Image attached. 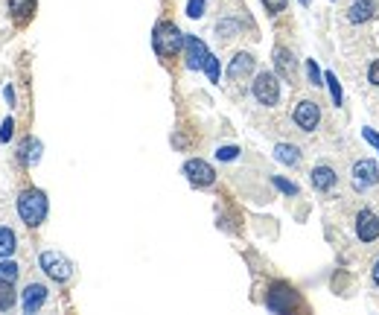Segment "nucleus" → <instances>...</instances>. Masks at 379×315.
<instances>
[{
  "mask_svg": "<svg viewBox=\"0 0 379 315\" xmlns=\"http://www.w3.org/2000/svg\"><path fill=\"white\" fill-rule=\"evenodd\" d=\"M152 47L161 58H172L184 50V33L172 21H157L152 29Z\"/></svg>",
  "mask_w": 379,
  "mask_h": 315,
  "instance_id": "f257e3e1",
  "label": "nucleus"
},
{
  "mask_svg": "<svg viewBox=\"0 0 379 315\" xmlns=\"http://www.w3.org/2000/svg\"><path fill=\"white\" fill-rule=\"evenodd\" d=\"M18 216H21V222L29 225V228H38L44 219H47V196L41 190H24L18 196Z\"/></svg>",
  "mask_w": 379,
  "mask_h": 315,
  "instance_id": "f03ea898",
  "label": "nucleus"
},
{
  "mask_svg": "<svg viewBox=\"0 0 379 315\" xmlns=\"http://www.w3.org/2000/svg\"><path fill=\"white\" fill-rule=\"evenodd\" d=\"M38 266L44 269V274L56 283H68L73 277V263L61 254V251H41Z\"/></svg>",
  "mask_w": 379,
  "mask_h": 315,
  "instance_id": "7ed1b4c3",
  "label": "nucleus"
},
{
  "mask_svg": "<svg viewBox=\"0 0 379 315\" xmlns=\"http://www.w3.org/2000/svg\"><path fill=\"white\" fill-rule=\"evenodd\" d=\"M292 123L298 125L303 135L318 132V125H321V105L315 103V100H298L295 108H292Z\"/></svg>",
  "mask_w": 379,
  "mask_h": 315,
  "instance_id": "20e7f679",
  "label": "nucleus"
},
{
  "mask_svg": "<svg viewBox=\"0 0 379 315\" xmlns=\"http://www.w3.org/2000/svg\"><path fill=\"white\" fill-rule=\"evenodd\" d=\"M251 93H254V100L266 108H274L280 103V82H277V73L271 71H263L257 73L254 85H251Z\"/></svg>",
  "mask_w": 379,
  "mask_h": 315,
  "instance_id": "39448f33",
  "label": "nucleus"
},
{
  "mask_svg": "<svg viewBox=\"0 0 379 315\" xmlns=\"http://www.w3.org/2000/svg\"><path fill=\"white\" fill-rule=\"evenodd\" d=\"M379 181V167L376 161H370V158H362V161L353 164V172H351V184L356 193H365L370 190V187Z\"/></svg>",
  "mask_w": 379,
  "mask_h": 315,
  "instance_id": "423d86ee",
  "label": "nucleus"
},
{
  "mask_svg": "<svg viewBox=\"0 0 379 315\" xmlns=\"http://www.w3.org/2000/svg\"><path fill=\"white\" fill-rule=\"evenodd\" d=\"M274 71L283 82H289V85L298 82V58L289 47H283V44L274 47Z\"/></svg>",
  "mask_w": 379,
  "mask_h": 315,
  "instance_id": "0eeeda50",
  "label": "nucleus"
},
{
  "mask_svg": "<svg viewBox=\"0 0 379 315\" xmlns=\"http://www.w3.org/2000/svg\"><path fill=\"white\" fill-rule=\"evenodd\" d=\"M184 175L193 187H210L216 181V170L207 161H202V158H190L184 164Z\"/></svg>",
  "mask_w": 379,
  "mask_h": 315,
  "instance_id": "6e6552de",
  "label": "nucleus"
},
{
  "mask_svg": "<svg viewBox=\"0 0 379 315\" xmlns=\"http://www.w3.org/2000/svg\"><path fill=\"white\" fill-rule=\"evenodd\" d=\"M356 237H359V242H376L379 239V216L373 213V210H368V207H362L359 213H356Z\"/></svg>",
  "mask_w": 379,
  "mask_h": 315,
  "instance_id": "1a4fd4ad",
  "label": "nucleus"
},
{
  "mask_svg": "<svg viewBox=\"0 0 379 315\" xmlns=\"http://www.w3.org/2000/svg\"><path fill=\"white\" fill-rule=\"evenodd\" d=\"M207 47L202 38L196 36H184V58H187V68L190 71H202L204 68V61H207Z\"/></svg>",
  "mask_w": 379,
  "mask_h": 315,
  "instance_id": "9d476101",
  "label": "nucleus"
},
{
  "mask_svg": "<svg viewBox=\"0 0 379 315\" xmlns=\"http://www.w3.org/2000/svg\"><path fill=\"white\" fill-rule=\"evenodd\" d=\"M376 12H379V0H351L344 18L351 24H365V21H373Z\"/></svg>",
  "mask_w": 379,
  "mask_h": 315,
  "instance_id": "9b49d317",
  "label": "nucleus"
},
{
  "mask_svg": "<svg viewBox=\"0 0 379 315\" xmlns=\"http://www.w3.org/2000/svg\"><path fill=\"white\" fill-rule=\"evenodd\" d=\"M309 181H312V187H315L318 193H330L333 187L338 184V170H336L333 164H318V167H312Z\"/></svg>",
  "mask_w": 379,
  "mask_h": 315,
  "instance_id": "f8f14e48",
  "label": "nucleus"
},
{
  "mask_svg": "<svg viewBox=\"0 0 379 315\" xmlns=\"http://www.w3.org/2000/svg\"><path fill=\"white\" fill-rule=\"evenodd\" d=\"M266 306L271 312H289L295 306V292L289 286H283V283H274L269 289V298H266Z\"/></svg>",
  "mask_w": 379,
  "mask_h": 315,
  "instance_id": "ddd939ff",
  "label": "nucleus"
},
{
  "mask_svg": "<svg viewBox=\"0 0 379 315\" xmlns=\"http://www.w3.org/2000/svg\"><path fill=\"white\" fill-rule=\"evenodd\" d=\"M257 68V58L251 56V53H237L231 58V65H228V79L231 82H239V79H248L251 73H254Z\"/></svg>",
  "mask_w": 379,
  "mask_h": 315,
  "instance_id": "4468645a",
  "label": "nucleus"
},
{
  "mask_svg": "<svg viewBox=\"0 0 379 315\" xmlns=\"http://www.w3.org/2000/svg\"><path fill=\"white\" fill-rule=\"evenodd\" d=\"M47 286L44 283H29V286L24 289V312L26 315H36L44 304H47Z\"/></svg>",
  "mask_w": 379,
  "mask_h": 315,
  "instance_id": "2eb2a0df",
  "label": "nucleus"
},
{
  "mask_svg": "<svg viewBox=\"0 0 379 315\" xmlns=\"http://www.w3.org/2000/svg\"><path fill=\"white\" fill-rule=\"evenodd\" d=\"M239 33H242V21L239 18H234V15L219 18V24H216V38L219 41H234Z\"/></svg>",
  "mask_w": 379,
  "mask_h": 315,
  "instance_id": "dca6fc26",
  "label": "nucleus"
},
{
  "mask_svg": "<svg viewBox=\"0 0 379 315\" xmlns=\"http://www.w3.org/2000/svg\"><path fill=\"white\" fill-rule=\"evenodd\" d=\"M18 161H21L24 167L38 164V161H41V140H38V138H26V140L21 143V149H18Z\"/></svg>",
  "mask_w": 379,
  "mask_h": 315,
  "instance_id": "f3484780",
  "label": "nucleus"
},
{
  "mask_svg": "<svg viewBox=\"0 0 379 315\" xmlns=\"http://www.w3.org/2000/svg\"><path fill=\"white\" fill-rule=\"evenodd\" d=\"M274 158H277L280 164H286V167H298V164L303 161L301 149L292 146V143H277V146H274Z\"/></svg>",
  "mask_w": 379,
  "mask_h": 315,
  "instance_id": "a211bd4d",
  "label": "nucleus"
},
{
  "mask_svg": "<svg viewBox=\"0 0 379 315\" xmlns=\"http://www.w3.org/2000/svg\"><path fill=\"white\" fill-rule=\"evenodd\" d=\"M9 4V12L15 21H29L36 12V0H6Z\"/></svg>",
  "mask_w": 379,
  "mask_h": 315,
  "instance_id": "6ab92c4d",
  "label": "nucleus"
},
{
  "mask_svg": "<svg viewBox=\"0 0 379 315\" xmlns=\"http://www.w3.org/2000/svg\"><path fill=\"white\" fill-rule=\"evenodd\" d=\"M15 248H18V237L12 228L6 225H0V257H12L15 254Z\"/></svg>",
  "mask_w": 379,
  "mask_h": 315,
  "instance_id": "aec40b11",
  "label": "nucleus"
},
{
  "mask_svg": "<svg viewBox=\"0 0 379 315\" xmlns=\"http://www.w3.org/2000/svg\"><path fill=\"white\" fill-rule=\"evenodd\" d=\"M18 301V292H15V283L9 280H0V312H9Z\"/></svg>",
  "mask_w": 379,
  "mask_h": 315,
  "instance_id": "412c9836",
  "label": "nucleus"
},
{
  "mask_svg": "<svg viewBox=\"0 0 379 315\" xmlns=\"http://www.w3.org/2000/svg\"><path fill=\"white\" fill-rule=\"evenodd\" d=\"M18 274H21V266H18L15 260H9V257L0 260V280L15 283V280H18Z\"/></svg>",
  "mask_w": 379,
  "mask_h": 315,
  "instance_id": "4be33fe9",
  "label": "nucleus"
},
{
  "mask_svg": "<svg viewBox=\"0 0 379 315\" xmlns=\"http://www.w3.org/2000/svg\"><path fill=\"white\" fill-rule=\"evenodd\" d=\"M271 184L277 187L280 193H286V196H298V184L286 181V178H283V175H271Z\"/></svg>",
  "mask_w": 379,
  "mask_h": 315,
  "instance_id": "5701e85b",
  "label": "nucleus"
},
{
  "mask_svg": "<svg viewBox=\"0 0 379 315\" xmlns=\"http://www.w3.org/2000/svg\"><path fill=\"white\" fill-rule=\"evenodd\" d=\"M260 4L266 6L269 18H277L280 12H286V6H289V0H260Z\"/></svg>",
  "mask_w": 379,
  "mask_h": 315,
  "instance_id": "b1692460",
  "label": "nucleus"
},
{
  "mask_svg": "<svg viewBox=\"0 0 379 315\" xmlns=\"http://www.w3.org/2000/svg\"><path fill=\"white\" fill-rule=\"evenodd\" d=\"M202 71L207 73L210 82H219V73H222V68H219V58H216V56H207V61H204Z\"/></svg>",
  "mask_w": 379,
  "mask_h": 315,
  "instance_id": "393cba45",
  "label": "nucleus"
},
{
  "mask_svg": "<svg viewBox=\"0 0 379 315\" xmlns=\"http://www.w3.org/2000/svg\"><path fill=\"white\" fill-rule=\"evenodd\" d=\"M306 76H309V85H315V88H321V85H324V82H321V79H324V73L318 71V65H315L312 58L306 61Z\"/></svg>",
  "mask_w": 379,
  "mask_h": 315,
  "instance_id": "a878e982",
  "label": "nucleus"
},
{
  "mask_svg": "<svg viewBox=\"0 0 379 315\" xmlns=\"http://www.w3.org/2000/svg\"><path fill=\"white\" fill-rule=\"evenodd\" d=\"M324 79H327V85H330V93H333V103H336V105H341V85H338L336 73H324Z\"/></svg>",
  "mask_w": 379,
  "mask_h": 315,
  "instance_id": "bb28decb",
  "label": "nucleus"
},
{
  "mask_svg": "<svg viewBox=\"0 0 379 315\" xmlns=\"http://www.w3.org/2000/svg\"><path fill=\"white\" fill-rule=\"evenodd\" d=\"M216 158H219V161H237V158H239V149H237V146H219V149H216Z\"/></svg>",
  "mask_w": 379,
  "mask_h": 315,
  "instance_id": "cd10ccee",
  "label": "nucleus"
},
{
  "mask_svg": "<svg viewBox=\"0 0 379 315\" xmlns=\"http://www.w3.org/2000/svg\"><path fill=\"white\" fill-rule=\"evenodd\" d=\"M204 9H207L204 0H190V4H187V15L190 18H204Z\"/></svg>",
  "mask_w": 379,
  "mask_h": 315,
  "instance_id": "c85d7f7f",
  "label": "nucleus"
},
{
  "mask_svg": "<svg viewBox=\"0 0 379 315\" xmlns=\"http://www.w3.org/2000/svg\"><path fill=\"white\" fill-rule=\"evenodd\" d=\"M12 132H15V120H12V117H6V120H4V125H0V143H9Z\"/></svg>",
  "mask_w": 379,
  "mask_h": 315,
  "instance_id": "c756f323",
  "label": "nucleus"
},
{
  "mask_svg": "<svg viewBox=\"0 0 379 315\" xmlns=\"http://www.w3.org/2000/svg\"><path fill=\"white\" fill-rule=\"evenodd\" d=\"M368 82H370L373 88H379V58L370 61V68H368Z\"/></svg>",
  "mask_w": 379,
  "mask_h": 315,
  "instance_id": "7c9ffc66",
  "label": "nucleus"
},
{
  "mask_svg": "<svg viewBox=\"0 0 379 315\" xmlns=\"http://www.w3.org/2000/svg\"><path fill=\"white\" fill-rule=\"evenodd\" d=\"M362 138H365V140H368V143H370V146L379 152V135H376L373 129H362Z\"/></svg>",
  "mask_w": 379,
  "mask_h": 315,
  "instance_id": "2f4dec72",
  "label": "nucleus"
},
{
  "mask_svg": "<svg viewBox=\"0 0 379 315\" xmlns=\"http://www.w3.org/2000/svg\"><path fill=\"white\" fill-rule=\"evenodd\" d=\"M370 280H373V286L379 289V257H376L373 266H370Z\"/></svg>",
  "mask_w": 379,
  "mask_h": 315,
  "instance_id": "473e14b6",
  "label": "nucleus"
},
{
  "mask_svg": "<svg viewBox=\"0 0 379 315\" xmlns=\"http://www.w3.org/2000/svg\"><path fill=\"white\" fill-rule=\"evenodd\" d=\"M4 97H6V103H9V105H15V91H12V85H6V88H4Z\"/></svg>",
  "mask_w": 379,
  "mask_h": 315,
  "instance_id": "72a5a7b5",
  "label": "nucleus"
},
{
  "mask_svg": "<svg viewBox=\"0 0 379 315\" xmlns=\"http://www.w3.org/2000/svg\"><path fill=\"white\" fill-rule=\"evenodd\" d=\"M301 6H309V0H301Z\"/></svg>",
  "mask_w": 379,
  "mask_h": 315,
  "instance_id": "f704fd0d",
  "label": "nucleus"
}]
</instances>
